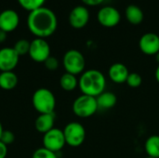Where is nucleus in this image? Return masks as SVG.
<instances>
[{
	"label": "nucleus",
	"instance_id": "obj_6",
	"mask_svg": "<svg viewBox=\"0 0 159 158\" xmlns=\"http://www.w3.org/2000/svg\"><path fill=\"white\" fill-rule=\"evenodd\" d=\"M66 144L71 147H79L86 140V129L79 122H70L63 129Z\"/></svg>",
	"mask_w": 159,
	"mask_h": 158
},
{
	"label": "nucleus",
	"instance_id": "obj_32",
	"mask_svg": "<svg viewBox=\"0 0 159 158\" xmlns=\"http://www.w3.org/2000/svg\"><path fill=\"white\" fill-rule=\"evenodd\" d=\"M156 59H157V61L158 62V64H159V52L156 55Z\"/></svg>",
	"mask_w": 159,
	"mask_h": 158
},
{
	"label": "nucleus",
	"instance_id": "obj_4",
	"mask_svg": "<svg viewBox=\"0 0 159 158\" xmlns=\"http://www.w3.org/2000/svg\"><path fill=\"white\" fill-rule=\"evenodd\" d=\"M72 109L77 117L88 118L94 115L99 107L95 97L82 94L74 101Z\"/></svg>",
	"mask_w": 159,
	"mask_h": 158
},
{
	"label": "nucleus",
	"instance_id": "obj_33",
	"mask_svg": "<svg viewBox=\"0 0 159 158\" xmlns=\"http://www.w3.org/2000/svg\"><path fill=\"white\" fill-rule=\"evenodd\" d=\"M145 158H153V157H149V156H148V157H145Z\"/></svg>",
	"mask_w": 159,
	"mask_h": 158
},
{
	"label": "nucleus",
	"instance_id": "obj_10",
	"mask_svg": "<svg viewBox=\"0 0 159 158\" xmlns=\"http://www.w3.org/2000/svg\"><path fill=\"white\" fill-rule=\"evenodd\" d=\"M141 51L148 56H156L159 52V35L155 33L143 34L139 41Z\"/></svg>",
	"mask_w": 159,
	"mask_h": 158
},
{
	"label": "nucleus",
	"instance_id": "obj_5",
	"mask_svg": "<svg viewBox=\"0 0 159 158\" xmlns=\"http://www.w3.org/2000/svg\"><path fill=\"white\" fill-rule=\"evenodd\" d=\"M62 65L66 73L77 75L85 72L86 60L84 55L79 50L70 49L63 55Z\"/></svg>",
	"mask_w": 159,
	"mask_h": 158
},
{
	"label": "nucleus",
	"instance_id": "obj_11",
	"mask_svg": "<svg viewBox=\"0 0 159 158\" xmlns=\"http://www.w3.org/2000/svg\"><path fill=\"white\" fill-rule=\"evenodd\" d=\"M20 56L13 47L0 49V72L13 71L19 63Z\"/></svg>",
	"mask_w": 159,
	"mask_h": 158
},
{
	"label": "nucleus",
	"instance_id": "obj_26",
	"mask_svg": "<svg viewBox=\"0 0 159 158\" xmlns=\"http://www.w3.org/2000/svg\"><path fill=\"white\" fill-rule=\"evenodd\" d=\"M46 68L48 70V71H56L58 68H59V61L57 58L53 57V56H49L44 62Z\"/></svg>",
	"mask_w": 159,
	"mask_h": 158
},
{
	"label": "nucleus",
	"instance_id": "obj_25",
	"mask_svg": "<svg viewBox=\"0 0 159 158\" xmlns=\"http://www.w3.org/2000/svg\"><path fill=\"white\" fill-rule=\"evenodd\" d=\"M15 141V134L10 131V130H4L1 138H0V142H2L4 144H6L7 146L9 144H12Z\"/></svg>",
	"mask_w": 159,
	"mask_h": 158
},
{
	"label": "nucleus",
	"instance_id": "obj_20",
	"mask_svg": "<svg viewBox=\"0 0 159 158\" xmlns=\"http://www.w3.org/2000/svg\"><path fill=\"white\" fill-rule=\"evenodd\" d=\"M60 86L63 90L71 92L78 87V79L76 78V75L64 73L60 78Z\"/></svg>",
	"mask_w": 159,
	"mask_h": 158
},
{
	"label": "nucleus",
	"instance_id": "obj_21",
	"mask_svg": "<svg viewBox=\"0 0 159 158\" xmlns=\"http://www.w3.org/2000/svg\"><path fill=\"white\" fill-rule=\"evenodd\" d=\"M18 2L24 9L31 12L34 9L43 7L46 0H18Z\"/></svg>",
	"mask_w": 159,
	"mask_h": 158
},
{
	"label": "nucleus",
	"instance_id": "obj_14",
	"mask_svg": "<svg viewBox=\"0 0 159 158\" xmlns=\"http://www.w3.org/2000/svg\"><path fill=\"white\" fill-rule=\"evenodd\" d=\"M129 74V72L128 67L121 62H116L112 64L108 70L109 78L111 79L112 82L116 84L126 83Z\"/></svg>",
	"mask_w": 159,
	"mask_h": 158
},
{
	"label": "nucleus",
	"instance_id": "obj_23",
	"mask_svg": "<svg viewBox=\"0 0 159 158\" xmlns=\"http://www.w3.org/2000/svg\"><path fill=\"white\" fill-rule=\"evenodd\" d=\"M126 83H127V85L129 87L136 88H139L142 85L143 77L138 73H129V76L127 78Z\"/></svg>",
	"mask_w": 159,
	"mask_h": 158
},
{
	"label": "nucleus",
	"instance_id": "obj_3",
	"mask_svg": "<svg viewBox=\"0 0 159 158\" xmlns=\"http://www.w3.org/2000/svg\"><path fill=\"white\" fill-rule=\"evenodd\" d=\"M32 103L35 111L40 114H52L56 107V98L51 90L46 88L36 89L32 97Z\"/></svg>",
	"mask_w": 159,
	"mask_h": 158
},
{
	"label": "nucleus",
	"instance_id": "obj_15",
	"mask_svg": "<svg viewBox=\"0 0 159 158\" xmlns=\"http://www.w3.org/2000/svg\"><path fill=\"white\" fill-rule=\"evenodd\" d=\"M54 124H55L54 113H52V114H40L35 119L34 128L38 132L45 134L54 128Z\"/></svg>",
	"mask_w": 159,
	"mask_h": 158
},
{
	"label": "nucleus",
	"instance_id": "obj_28",
	"mask_svg": "<svg viewBox=\"0 0 159 158\" xmlns=\"http://www.w3.org/2000/svg\"><path fill=\"white\" fill-rule=\"evenodd\" d=\"M7 156V146L0 142V158H6Z\"/></svg>",
	"mask_w": 159,
	"mask_h": 158
},
{
	"label": "nucleus",
	"instance_id": "obj_8",
	"mask_svg": "<svg viewBox=\"0 0 159 158\" xmlns=\"http://www.w3.org/2000/svg\"><path fill=\"white\" fill-rule=\"evenodd\" d=\"M28 54L34 61L44 63L45 61L50 56V47L44 38L36 37L31 41Z\"/></svg>",
	"mask_w": 159,
	"mask_h": 158
},
{
	"label": "nucleus",
	"instance_id": "obj_13",
	"mask_svg": "<svg viewBox=\"0 0 159 158\" xmlns=\"http://www.w3.org/2000/svg\"><path fill=\"white\" fill-rule=\"evenodd\" d=\"M20 18L13 9H6L0 13V30L6 33L14 31L19 25Z\"/></svg>",
	"mask_w": 159,
	"mask_h": 158
},
{
	"label": "nucleus",
	"instance_id": "obj_1",
	"mask_svg": "<svg viewBox=\"0 0 159 158\" xmlns=\"http://www.w3.org/2000/svg\"><path fill=\"white\" fill-rule=\"evenodd\" d=\"M27 26L34 35L45 39L55 33L58 26V20L51 9L41 7L29 13Z\"/></svg>",
	"mask_w": 159,
	"mask_h": 158
},
{
	"label": "nucleus",
	"instance_id": "obj_27",
	"mask_svg": "<svg viewBox=\"0 0 159 158\" xmlns=\"http://www.w3.org/2000/svg\"><path fill=\"white\" fill-rule=\"evenodd\" d=\"M81 1L89 7H97L102 4L105 0H81Z\"/></svg>",
	"mask_w": 159,
	"mask_h": 158
},
{
	"label": "nucleus",
	"instance_id": "obj_9",
	"mask_svg": "<svg viewBox=\"0 0 159 158\" xmlns=\"http://www.w3.org/2000/svg\"><path fill=\"white\" fill-rule=\"evenodd\" d=\"M97 20L102 26L113 28L120 22L121 15L117 8L111 6H105L99 10L97 14Z\"/></svg>",
	"mask_w": 159,
	"mask_h": 158
},
{
	"label": "nucleus",
	"instance_id": "obj_19",
	"mask_svg": "<svg viewBox=\"0 0 159 158\" xmlns=\"http://www.w3.org/2000/svg\"><path fill=\"white\" fill-rule=\"evenodd\" d=\"M144 150L149 157L159 158V135H152L146 140Z\"/></svg>",
	"mask_w": 159,
	"mask_h": 158
},
{
	"label": "nucleus",
	"instance_id": "obj_30",
	"mask_svg": "<svg viewBox=\"0 0 159 158\" xmlns=\"http://www.w3.org/2000/svg\"><path fill=\"white\" fill-rule=\"evenodd\" d=\"M155 77H156V80L157 81V83L159 84V64L157 65V69H156V73H155Z\"/></svg>",
	"mask_w": 159,
	"mask_h": 158
},
{
	"label": "nucleus",
	"instance_id": "obj_12",
	"mask_svg": "<svg viewBox=\"0 0 159 158\" xmlns=\"http://www.w3.org/2000/svg\"><path fill=\"white\" fill-rule=\"evenodd\" d=\"M89 20V12L85 6L75 7L69 14V23L75 29L84 28Z\"/></svg>",
	"mask_w": 159,
	"mask_h": 158
},
{
	"label": "nucleus",
	"instance_id": "obj_29",
	"mask_svg": "<svg viewBox=\"0 0 159 158\" xmlns=\"http://www.w3.org/2000/svg\"><path fill=\"white\" fill-rule=\"evenodd\" d=\"M7 35V33L4 32L3 30H0V43H3L6 41Z\"/></svg>",
	"mask_w": 159,
	"mask_h": 158
},
{
	"label": "nucleus",
	"instance_id": "obj_31",
	"mask_svg": "<svg viewBox=\"0 0 159 158\" xmlns=\"http://www.w3.org/2000/svg\"><path fill=\"white\" fill-rule=\"evenodd\" d=\"M4 131V129H3V126H2V123L0 122V138H1V135Z\"/></svg>",
	"mask_w": 159,
	"mask_h": 158
},
{
	"label": "nucleus",
	"instance_id": "obj_7",
	"mask_svg": "<svg viewBox=\"0 0 159 158\" xmlns=\"http://www.w3.org/2000/svg\"><path fill=\"white\" fill-rule=\"evenodd\" d=\"M66 144L63 131L57 128H53L43 135V147L54 152H60Z\"/></svg>",
	"mask_w": 159,
	"mask_h": 158
},
{
	"label": "nucleus",
	"instance_id": "obj_22",
	"mask_svg": "<svg viewBox=\"0 0 159 158\" xmlns=\"http://www.w3.org/2000/svg\"><path fill=\"white\" fill-rule=\"evenodd\" d=\"M30 45H31V42H29L28 40H26V39H20V40H18L15 43L13 48L18 53V55L20 57V56H24V55L29 53Z\"/></svg>",
	"mask_w": 159,
	"mask_h": 158
},
{
	"label": "nucleus",
	"instance_id": "obj_2",
	"mask_svg": "<svg viewBox=\"0 0 159 158\" xmlns=\"http://www.w3.org/2000/svg\"><path fill=\"white\" fill-rule=\"evenodd\" d=\"M78 88L82 94L97 98L105 91V75L97 69H89L83 72L78 79Z\"/></svg>",
	"mask_w": 159,
	"mask_h": 158
},
{
	"label": "nucleus",
	"instance_id": "obj_18",
	"mask_svg": "<svg viewBox=\"0 0 159 158\" xmlns=\"http://www.w3.org/2000/svg\"><path fill=\"white\" fill-rule=\"evenodd\" d=\"M18 82V76L13 71L0 73V88L2 89L11 90L17 87Z\"/></svg>",
	"mask_w": 159,
	"mask_h": 158
},
{
	"label": "nucleus",
	"instance_id": "obj_16",
	"mask_svg": "<svg viewBox=\"0 0 159 158\" xmlns=\"http://www.w3.org/2000/svg\"><path fill=\"white\" fill-rule=\"evenodd\" d=\"M125 15L127 20L133 25H139L140 23L143 22L144 19V14L143 9L136 5L128 6L125 11Z\"/></svg>",
	"mask_w": 159,
	"mask_h": 158
},
{
	"label": "nucleus",
	"instance_id": "obj_17",
	"mask_svg": "<svg viewBox=\"0 0 159 158\" xmlns=\"http://www.w3.org/2000/svg\"><path fill=\"white\" fill-rule=\"evenodd\" d=\"M97 103L99 109L102 110H109L116 106L117 102L116 95L111 91H103L102 94H100L97 98Z\"/></svg>",
	"mask_w": 159,
	"mask_h": 158
},
{
	"label": "nucleus",
	"instance_id": "obj_24",
	"mask_svg": "<svg viewBox=\"0 0 159 158\" xmlns=\"http://www.w3.org/2000/svg\"><path fill=\"white\" fill-rule=\"evenodd\" d=\"M32 158H58V156L56 153L51 152L44 147H41L34 152Z\"/></svg>",
	"mask_w": 159,
	"mask_h": 158
}]
</instances>
